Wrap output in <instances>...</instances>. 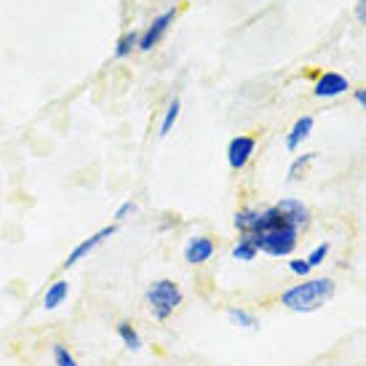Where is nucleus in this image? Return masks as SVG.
Wrapping results in <instances>:
<instances>
[{"label": "nucleus", "mask_w": 366, "mask_h": 366, "mask_svg": "<svg viewBox=\"0 0 366 366\" xmlns=\"http://www.w3.org/2000/svg\"><path fill=\"white\" fill-rule=\"evenodd\" d=\"M214 252H217L214 238H209V235H193V238H187L182 254L187 264H204L212 259Z\"/></svg>", "instance_id": "8"}, {"label": "nucleus", "mask_w": 366, "mask_h": 366, "mask_svg": "<svg viewBox=\"0 0 366 366\" xmlns=\"http://www.w3.org/2000/svg\"><path fill=\"white\" fill-rule=\"evenodd\" d=\"M313 132V118L310 115H302V118H297L295 126L286 132V150L289 153H295L302 147V142H307V137Z\"/></svg>", "instance_id": "10"}, {"label": "nucleus", "mask_w": 366, "mask_h": 366, "mask_svg": "<svg viewBox=\"0 0 366 366\" xmlns=\"http://www.w3.org/2000/svg\"><path fill=\"white\" fill-rule=\"evenodd\" d=\"M118 233V224H107V227H102V230H97L94 235H89L86 241H81V244L72 249L70 254H67V259H64V270H70V267H75V264L81 262V259H86V257L92 254L97 246H102L107 238H112V235Z\"/></svg>", "instance_id": "5"}, {"label": "nucleus", "mask_w": 366, "mask_h": 366, "mask_svg": "<svg viewBox=\"0 0 366 366\" xmlns=\"http://www.w3.org/2000/svg\"><path fill=\"white\" fill-rule=\"evenodd\" d=\"M315 161V153H302V155H297L295 161H292V166H289V182H300L302 177L307 174V166Z\"/></svg>", "instance_id": "16"}, {"label": "nucleus", "mask_w": 366, "mask_h": 366, "mask_svg": "<svg viewBox=\"0 0 366 366\" xmlns=\"http://www.w3.org/2000/svg\"><path fill=\"white\" fill-rule=\"evenodd\" d=\"M289 270H292L295 275H300V278H307L313 267H310V262H307V259H289Z\"/></svg>", "instance_id": "21"}, {"label": "nucleus", "mask_w": 366, "mask_h": 366, "mask_svg": "<svg viewBox=\"0 0 366 366\" xmlns=\"http://www.w3.org/2000/svg\"><path fill=\"white\" fill-rule=\"evenodd\" d=\"M177 14H179V9H177V6H169V9L161 11L158 16H153V21L142 30V38H139V51H153L155 46L163 41V35L172 30Z\"/></svg>", "instance_id": "4"}, {"label": "nucleus", "mask_w": 366, "mask_h": 366, "mask_svg": "<svg viewBox=\"0 0 366 366\" xmlns=\"http://www.w3.org/2000/svg\"><path fill=\"white\" fill-rule=\"evenodd\" d=\"M227 324L238 326V329H259V321L244 307H230L227 310Z\"/></svg>", "instance_id": "15"}, {"label": "nucleus", "mask_w": 366, "mask_h": 366, "mask_svg": "<svg viewBox=\"0 0 366 366\" xmlns=\"http://www.w3.org/2000/svg\"><path fill=\"white\" fill-rule=\"evenodd\" d=\"M230 254H233V259H238V262H254L257 254H259L257 238L254 235H238V241H235Z\"/></svg>", "instance_id": "12"}, {"label": "nucleus", "mask_w": 366, "mask_h": 366, "mask_svg": "<svg viewBox=\"0 0 366 366\" xmlns=\"http://www.w3.org/2000/svg\"><path fill=\"white\" fill-rule=\"evenodd\" d=\"M347 89H350V81H347L345 75H340V72H324V75H318L313 94L318 99H335L340 94H345Z\"/></svg>", "instance_id": "9"}, {"label": "nucleus", "mask_w": 366, "mask_h": 366, "mask_svg": "<svg viewBox=\"0 0 366 366\" xmlns=\"http://www.w3.org/2000/svg\"><path fill=\"white\" fill-rule=\"evenodd\" d=\"M356 19L361 24H366V0H358L356 3Z\"/></svg>", "instance_id": "23"}, {"label": "nucleus", "mask_w": 366, "mask_h": 366, "mask_svg": "<svg viewBox=\"0 0 366 366\" xmlns=\"http://www.w3.org/2000/svg\"><path fill=\"white\" fill-rule=\"evenodd\" d=\"M67 295H70V284L67 281H54L43 295V310H56L61 302H67Z\"/></svg>", "instance_id": "13"}, {"label": "nucleus", "mask_w": 366, "mask_h": 366, "mask_svg": "<svg viewBox=\"0 0 366 366\" xmlns=\"http://www.w3.org/2000/svg\"><path fill=\"white\" fill-rule=\"evenodd\" d=\"M329 252H332V246H329V241H324V244L315 246V249L305 257V259L310 262V267H318V264H324V262H326V257H329Z\"/></svg>", "instance_id": "20"}, {"label": "nucleus", "mask_w": 366, "mask_h": 366, "mask_svg": "<svg viewBox=\"0 0 366 366\" xmlns=\"http://www.w3.org/2000/svg\"><path fill=\"white\" fill-rule=\"evenodd\" d=\"M337 292V284L332 278H307L302 284L289 286L284 295H281V305L286 310H295V313H315L321 310L326 302H332V297Z\"/></svg>", "instance_id": "1"}, {"label": "nucleus", "mask_w": 366, "mask_h": 366, "mask_svg": "<svg viewBox=\"0 0 366 366\" xmlns=\"http://www.w3.org/2000/svg\"><path fill=\"white\" fill-rule=\"evenodd\" d=\"M118 337H121V342L129 347V350H142V337H139V332H137L129 321H121V324H118Z\"/></svg>", "instance_id": "17"}, {"label": "nucleus", "mask_w": 366, "mask_h": 366, "mask_svg": "<svg viewBox=\"0 0 366 366\" xmlns=\"http://www.w3.org/2000/svg\"><path fill=\"white\" fill-rule=\"evenodd\" d=\"M254 238H257L259 252H264V254L292 257V254H295L297 244H300V230H297L295 224L284 217V219H281L278 224H273V227L254 233Z\"/></svg>", "instance_id": "3"}, {"label": "nucleus", "mask_w": 366, "mask_h": 366, "mask_svg": "<svg viewBox=\"0 0 366 366\" xmlns=\"http://www.w3.org/2000/svg\"><path fill=\"white\" fill-rule=\"evenodd\" d=\"M353 99L366 110V89H356V92H353Z\"/></svg>", "instance_id": "24"}, {"label": "nucleus", "mask_w": 366, "mask_h": 366, "mask_svg": "<svg viewBox=\"0 0 366 366\" xmlns=\"http://www.w3.org/2000/svg\"><path fill=\"white\" fill-rule=\"evenodd\" d=\"M254 150H257L254 137H249V134H238V137H233L230 144H227V166H230L233 172L246 169V163L252 161Z\"/></svg>", "instance_id": "6"}, {"label": "nucleus", "mask_w": 366, "mask_h": 366, "mask_svg": "<svg viewBox=\"0 0 366 366\" xmlns=\"http://www.w3.org/2000/svg\"><path fill=\"white\" fill-rule=\"evenodd\" d=\"M51 356H54V364H56V366H78L75 356H72L70 350H67V347L61 345V342H54Z\"/></svg>", "instance_id": "19"}, {"label": "nucleus", "mask_w": 366, "mask_h": 366, "mask_svg": "<svg viewBox=\"0 0 366 366\" xmlns=\"http://www.w3.org/2000/svg\"><path fill=\"white\" fill-rule=\"evenodd\" d=\"M144 302L150 307L155 321H169L172 313L184 302L182 286L177 281H169V278H161V281H153L144 292Z\"/></svg>", "instance_id": "2"}, {"label": "nucleus", "mask_w": 366, "mask_h": 366, "mask_svg": "<svg viewBox=\"0 0 366 366\" xmlns=\"http://www.w3.org/2000/svg\"><path fill=\"white\" fill-rule=\"evenodd\" d=\"M179 112H182V104H179V99H172L169 102V107H166V112H163V121H161V137H169L174 129V123L179 121Z\"/></svg>", "instance_id": "18"}, {"label": "nucleus", "mask_w": 366, "mask_h": 366, "mask_svg": "<svg viewBox=\"0 0 366 366\" xmlns=\"http://www.w3.org/2000/svg\"><path fill=\"white\" fill-rule=\"evenodd\" d=\"M233 224L241 235H254L257 224H259V209H254V206L238 209V212L233 214Z\"/></svg>", "instance_id": "11"}, {"label": "nucleus", "mask_w": 366, "mask_h": 366, "mask_svg": "<svg viewBox=\"0 0 366 366\" xmlns=\"http://www.w3.org/2000/svg\"><path fill=\"white\" fill-rule=\"evenodd\" d=\"M275 209L284 214L286 219L295 224L300 233H302V230H307V227H310V222H313V214H310V209H307L300 198H281V201L275 204Z\"/></svg>", "instance_id": "7"}, {"label": "nucleus", "mask_w": 366, "mask_h": 366, "mask_svg": "<svg viewBox=\"0 0 366 366\" xmlns=\"http://www.w3.org/2000/svg\"><path fill=\"white\" fill-rule=\"evenodd\" d=\"M139 38H142V32H139V30L123 32L121 38L115 41L112 56H115V59H126V56H132V51H139Z\"/></svg>", "instance_id": "14"}, {"label": "nucleus", "mask_w": 366, "mask_h": 366, "mask_svg": "<svg viewBox=\"0 0 366 366\" xmlns=\"http://www.w3.org/2000/svg\"><path fill=\"white\" fill-rule=\"evenodd\" d=\"M134 212H137V204H134V201H123V204L118 206V212H115V222H123V219H129Z\"/></svg>", "instance_id": "22"}]
</instances>
